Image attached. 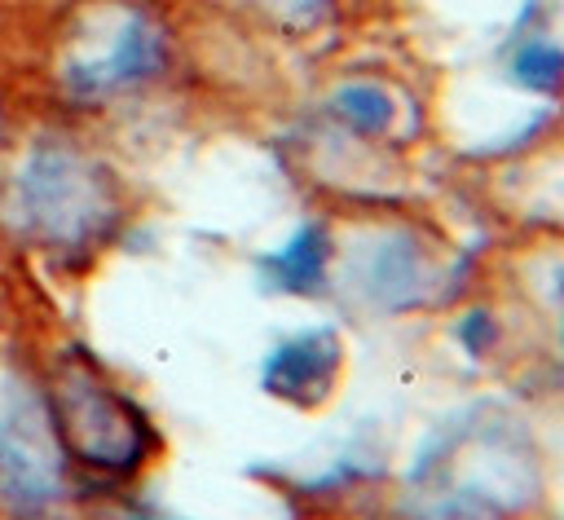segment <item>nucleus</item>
Here are the masks:
<instances>
[{
    "label": "nucleus",
    "mask_w": 564,
    "mask_h": 520,
    "mask_svg": "<svg viewBox=\"0 0 564 520\" xmlns=\"http://www.w3.org/2000/svg\"><path fill=\"white\" fill-rule=\"evenodd\" d=\"M458 339H463V348H467L471 357H480V353L498 339V326H494V317H489V313H467V317H463V326H458Z\"/></svg>",
    "instance_id": "obj_8"
},
{
    "label": "nucleus",
    "mask_w": 564,
    "mask_h": 520,
    "mask_svg": "<svg viewBox=\"0 0 564 520\" xmlns=\"http://www.w3.org/2000/svg\"><path fill=\"white\" fill-rule=\"evenodd\" d=\"M511 75H516V84H524L533 93H555L564 84V48L546 35L520 40L511 53Z\"/></svg>",
    "instance_id": "obj_7"
},
{
    "label": "nucleus",
    "mask_w": 564,
    "mask_h": 520,
    "mask_svg": "<svg viewBox=\"0 0 564 520\" xmlns=\"http://www.w3.org/2000/svg\"><path fill=\"white\" fill-rule=\"evenodd\" d=\"M330 110H335L352 132H361V137H379V132H388L392 119H397V101H392L383 88H375V84H344V88L330 97Z\"/></svg>",
    "instance_id": "obj_6"
},
{
    "label": "nucleus",
    "mask_w": 564,
    "mask_h": 520,
    "mask_svg": "<svg viewBox=\"0 0 564 520\" xmlns=\"http://www.w3.org/2000/svg\"><path fill=\"white\" fill-rule=\"evenodd\" d=\"M163 71V35L150 22H128L110 53L93 66H75L70 71V88L79 97H101V93H119L132 84H145Z\"/></svg>",
    "instance_id": "obj_3"
},
{
    "label": "nucleus",
    "mask_w": 564,
    "mask_h": 520,
    "mask_svg": "<svg viewBox=\"0 0 564 520\" xmlns=\"http://www.w3.org/2000/svg\"><path fill=\"white\" fill-rule=\"evenodd\" d=\"M339 335L330 326H308L300 335H286L264 353L260 383L269 397L291 405H317L339 375Z\"/></svg>",
    "instance_id": "obj_1"
},
{
    "label": "nucleus",
    "mask_w": 564,
    "mask_h": 520,
    "mask_svg": "<svg viewBox=\"0 0 564 520\" xmlns=\"http://www.w3.org/2000/svg\"><path fill=\"white\" fill-rule=\"evenodd\" d=\"M22 203L48 234H75L97 212V185L70 154H35L22 172Z\"/></svg>",
    "instance_id": "obj_2"
},
{
    "label": "nucleus",
    "mask_w": 564,
    "mask_h": 520,
    "mask_svg": "<svg viewBox=\"0 0 564 520\" xmlns=\"http://www.w3.org/2000/svg\"><path fill=\"white\" fill-rule=\"evenodd\" d=\"M330 264V234L317 220H304L278 251L264 256V278L273 291H317Z\"/></svg>",
    "instance_id": "obj_5"
},
{
    "label": "nucleus",
    "mask_w": 564,
    "mask_h": 520,
    "mask_svg": "<svg viewBox=\"0 0 564 520\" xmlns=\"http://www.w3.org/2000/svg\"><path fill=\"white\" fill-rule=\"evenodd\" d=\"M0 498L22 516L57 502V472L22 423H0Z\"/></svg>",
    "instance_id": "obj_4"
}]
</instances>
